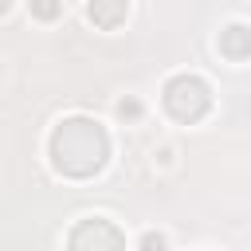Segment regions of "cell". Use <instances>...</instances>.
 <instances>
[{"label":"cell","mask_w":251,"mask_h":251,"mask_svg":"<svg viewBox=\"0 0 251 251\" xmlns=\"http://www.w3.org/2000/svg\"><path fill=\"white\" fill-rule=\"evenodd\" d=\"M8 8H12V0H0V16H4V12H8Z\"/></svg>","instance_id":"2"},{"label":"cell","mask_w":251,"mask_h":251,"mask_svg":"<svg viewBox=\"0 0 251 251\" xmlns=\"http://www.w3.org/2000/svg\"><path fill=\"white\" fill-rule=\"evenodd\" d=\"M35 8H39V16H55V12H59V4H51V0H39Z\"/></svg>","instance_id":"1"}]
</instances>
